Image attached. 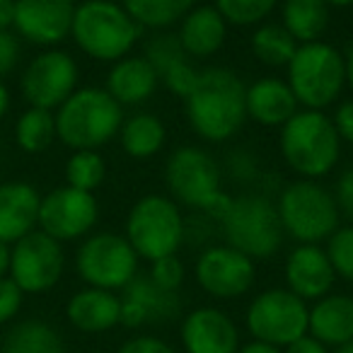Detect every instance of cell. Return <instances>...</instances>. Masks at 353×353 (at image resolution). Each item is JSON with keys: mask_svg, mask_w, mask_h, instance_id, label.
<instances>
[{"mask_svg": "<svg viewBox=\"0 0 353 353\" xmlns=\"http://www.w3.org/2000/svg\"><path fill=\"white\" fill-rule=\"evenodd\" d=\"M245 90L235 70L211 65L199 73L192 92L184 97V112L192 131L206 143H225L240 133L247 121Z\"/></svg>", "mask_w": 353, "mask_h": 353, "instance_id": "cell-1", "label": "cell"}, {"mask_svg": "<svg viewBox=\"0 0 353 353\" xmlns=\"http://www.w3.org/2000/svg\"><path fill=\"white\" fill-rule=\"evenodd\" d=\"M279 150L298 179H324L341 160V138L327 112L298 109L281 126Z\"/></svg>", "mask_w": 353, "mask_h": 353, "instance_id": "cell-2", "label": "cell"}, {"mask_svg": "<svg viewBox=\"0 0 353 353\" xmlns=\"http://www.w3.org/2000/svg\"><path fill=\"white\" fill-rule=\"evenodd\" d=\"M123 107L104 88H78L56 109V138L73 150H97L119 136Z\"/></svg>", "mask_w": 353, "mask_h": 353, "instance_id": "cell-3", "label": "cell"}, {"mask_svg": "<svg viewBox=\"0 0 353 353\" xmlns=\"http://www.w3.org/2000/svg\"><path fill=\"white\" fill-rule=\"evenodd\" d=\"M285 83L298 99L300 109L327 112L339 102L346 88L343 54L322 39L298 44V51L285 65Z\"/></svg>", "mask_w": 353, "mask_h": 353, "instance_id": "cell-4", "label": "cell"}, {"mask_svg": "<svg viewBox=\"0 0 353 353\" xmlns=\"http://www.w3.org/2000/svg\"><path fill=\"white\" fill-rule=\"evenodd\" d=\"M143 34V27L123 10L121 3L99 0L80 3L75 8L70 37L85 56L104 63H117L133 51Z\"/></svg>", "mask_w": 353, "mask_h": 353, "instance_id": "cell-5", "label": "cell"}, {"mask_svg": "<svg viewBox=\"0 0 353 353\" xmlns=\"http://www.w3.org/2000/svg\"><path fill=\"white\" fill-rule=\"evenodd\" d=\"M283 235L298 245H322L341 225L336 199L319 179H295L285 184L276 201Z\"/></svg>", "mask_w": 353, "mask_h": 353, "instance_id": "cell-6", "label": "cell"}, {"mask_svg": "<svg viewBox=\"0 0 353 353\" xmlns=\"http://www.w3.org/2000/svg\"><path fill=\"white\" fill-rule=\"evenodd\" d=\"M187 235V218L182 206L165 194H145L131 206L126 216L123 237L138 259L157 261L179 254Z\"/></svg>", "mask_w": 353, "mask_h": 353, "instance_id": "cell-7", "label": "cell"}, {"mask_svg": "<svg viewBox=\"0 0 353 353\" xmlns=\"http://www.w3.org/2000/svg\"><path fill=\"white\" fill-rule=\"evenodd\" d=\"M218 225L225 237V245L254 261L274 256L285 237L276 203L264 194L232 196L230 208Z\"/></svg>", "mask_w": 353, "mask_h": 353, "instance_id": "cell-8", "label": "cell"}, {"mask_svg": "<svg viewBox=\"0 0 353 353\" xmlns=\"http://www.w3.org/2000/svg\"><path fill=\"white\" fill-rule=\"evenodd\" d=\"M165 184L170 199L201 213L223 194L221 162L201 145H179L165 162Z\"/></svg>", "mask_w": 353, "mask_h": 353, "instance_id": "cell-9", "label": "cell"}, {"mask_svg": "<svg viewBox=\"0 0 353 353\" xmlns=\"http://www.w3.org/2000/svg\"><path fill=\"white\" fill-rule=\"evenodd\" d=\"M138 254L119 232H94L75 254L78 276L90 288L123 290L138 276Z\"/></svg>", "mask_w": 353, "mask_h": 353, "instance_id": "cell-10", "label": "cell"}, {"mask_svg": "<svg viewBox=\"0 0 353 353\" xmlns=\"http://www.w3.org/2000/svg\"><path fill=\"white\" fill-rule=\"evenodd\" d=\"M310 305L288 288L261 290L247 307V329L254 341L285 348L307 334Z\"/></svg>", "mask_w": 353, "mask_h": 353, "instance_id": "cell-11", "label": "cell"}, {"mask_svg": "<svg viewBox=\"0 0 353 353\" xmlns=\"http://www.w3.org/2000/svg\"><path fill=\"white\" fill-rule=\"evenodd\" d=\"M65 254L59 240L32 230L10 247V279L22 293H46L61 281Z\"/></svg>", "mask_w": 353, "mask_h": 353, "instance_id": "cell-12", "label": "cell"}, {"mask_svg": "<svg viewBox=\"0 0 353 353\" xmlns=\"http://www.w3.org/2000/svg\"><path fill=\"white\" fill-rule=\"evenodd\" d=\"M194 279L203 293L221 300H232L250 293L256 281L254 259L230 245H208L194 264Z\"/></svg>", "mask_w": 353, "mask_h": 353, "instance_id": "cell-13", "label": "cell"}, {"mask_svg": "<svg viewBox=\"0 0 353 353\" xmlns=\"http://www.w3.org/2000/svg\"><path fill=\"white\" fill-rule=\"evenodd\" d=\"M99 218V203L94 194L73 187H59L39 203V228L59 242H70L90 235Z\"/></svg>", "mask_w": 353, "mask_h": 353, "instance_id": "cell-14", "label": "cell"}, {"mask_svg": "<svg viewBox=\"0 0 353 353\" xmlns=\"http://www.w3.org/2000/svg\"><path fill=\"white\" fill-rule=\"evenodd\" d=\"M78 90V63L65 51H44L22 75V94L37 109H59Z\"/></svg>", "mask_w": 353, "mask_h": 353, "instance_id": "cell-15", "label": "cell"}, {"mask_svg": "<svg viewBox=\"0 0 353 353\" xmlns=\"http://www.w3.org/2000/svg\"><path fill=\"white\" fill-rule=\"evenodd\" d=\"M75 0H15L17 34L39 46L61 44L70 37Z\"/></svg>", "mask_w": 353, "mask_h": 353, "instance_id": "cell-16", "label": "cell"}, {"mask_svg": "<svg viewBox=\"0 0 353 353\" xmlns=\"http://www.w3.org/2000/svg\"><path fill=\"white\" fill-rule=\"evenodd\" d=\"M283 276L285 288L305 303L329 295L336 283V271L322 245H295L285 256Z\"/></svg>", "mask_w": 353, "mask_h": 353, "instance_id": "cell-17", "label": "cell"}, {"mask_svg": "<svg viewBox=\"0 0 353 353\" xmlns=\"http://www.w3.org/2000/svg\"><path fill=\"white\" fill-rule=\"evenodd\" d=\"M121 324L126 329H141L143 324L170 322L182 310L179 293L162 290L148 276H136L121 290Z\"/></svg>", "mask_w": 353, "mask_h": 353, "instance_id": "cell-18", "label": "cell"}, {"mask_svg": "<svg viewBox=\"0 0 353 353\" xmlns=\"http://www.w3.org/2000/svg\"><path fill=\"white\" fill-rule=\"evenodd\" d=\"M182 346L187 353H237L240 332L223 310L196 307L182 322Z\"/></svg>", "mask_w": 353, "mask_h": 353, "instance_id": "cell-19", "label": "cell"}, {"mask_svg": "<svg viewBox=\"0 0 353 353\" xmlns=\"http://www.w3.org/2000/svg\"><path fill=\"white\" fill-rule=\"evenodd\" d=\"M41 196L27 182L0 184V242L15 245L39 225Z\"/></svg>", "mask_w": 353, "mask_h": 353, "instance_id": "cell-20", "label": "cell"}, {"mask_svg": "<svg viewBox=\"0 0 353 353\" xmlns=\"http://www.w3.org/2000/svg\"><path fill=\"white\" fill-rule=\"evenodd\" d=\"M176 37H179V44L187 51L189 59H211L225 46L228 22L213 6H194L179 20Z\"/></svg>", "mask_w": 353, "mask_h": 353, "instance_id": "cell-21", "label": "cell"}, {"mask_svg": "<svg viewBox=\"0 0 353 353\" xmlns=\"http://www.w3.org/2000/svg\"><path fill=\"white\" fill-rule=\"evenodd\" d=\"M298 109V99L290 92L288 83L281 78H259L245 90L247 119L259 126L281 128Z\"/></svg>", "mask_w": 353, "mask_h": 353, "instance_id": "cell-22", "label": "cell"}, {"mask_svg": "<svg viewBox=\"0 0 353 353\" xmlns=\"http://www.w3.org/2000/svg\"><path fill=\"white\" fill-rule=\"evenodd\" d=\"M157 88H160V78L143 54H128L121 61L112 63L107 73V85H104V90L121 107H138V104L148 102L157 92Z\"/></svg>", "mask_w": 353, "mask_h": 353, "instance_id": "cell-23", "label": "cell"}, {"mask_svg": "<svg viewBox=\"0 0 353 353\" xmlns=\"http://www.w3.org/2000/svg\"><path fill=\"white\" fill-rule=\"evenodd\" d=\"M65 317L85 334H102L121 324V298L112 290L83 288L68 300Z\"/></svg>", "mask_w": 353, "mask_h": 353, "instance_id": "cell-24", "label": "cell"}, {"mask_svg": "<svg viewBox=\"0 0 353 353\" xmlns=\"http://www.w3.org/2000/svg\"><path fill=\"white\" fill-rule=\"evenodd\" d=\"M307 334L324 346H343L353 341V298L343 293H329L310 305Z\"/></svg>", "mask_w": 353, "mask_h": 353, "instance_id": "cell-25", "label": "cell"}, {"mask_svg": "<svg viewBox=\"0 0 353 353\" xmlns=\"http://www.w3.org/2000/svg\"><path fill=\"white\" fill-rule=\"evenodd\" d=\"M119 141L128 157L133 160H150L165 148L167 143V126L160 117L150 112H136L123 119Z\"/></svg>", "mask_w": 353, "mask_h": 353, "instance_id": "cell-26", "label": "cell"}, {"mask_svg": "<svg viewBox=\"0 0 353 353\" xmlns=\"http://www.w3.org/2000/svg\"><path fill=\"white\" fill-rule=\"evenodd\" d=\"M329 10L324 0H283L281 3V25L290 32L298 44L322 39L329 27Z\"/></svg>", "mask_w": 353, "mask_h": 353, "instance_id": "cell-27", "label": "cell"}, {"mask_svg": "<svg viewBox=\"0 0 353 353\" xmlns=\"http://www.w3.org/2000/svg\"><path fill=\"white\" fill-rule=\"evenodd\" d=\"M250 49L259 63L269 65V68H285L298 51V41L290 37V32L281 22H261L252 32Z\"/></svg>", "mask_w": 353, "mask_h": 353, "instance_id": "cell-28", "label": "cell"}, {"mask_svg": "<svg viewBox=\"0 0 353 353\" xmlns=\"http://www.w3.org/2000/svg\"><path fill=\"white\" fill-rule=\"evenodd\" d=\"M3 353H65L63 339L41 319H25L8 332Z\"/></svg>", "mask_w": 353, "mask_h": 353, "instance_id": "cell-29", "label": "cell"}, {"mask_svg": "<svg viewBox=\"0 0 353 353\" xmlns=\"http://www.w3.org/2000/svg\"><path fill=\"white\" fill-rule=\"evenodd\" d=\"M121 6L143 30L162 32L179 25V20L196 6V0H121Z\"/></svg>", "mask_w": 353, "mask_h": 353, "instance_id": "cell-30", "label": "cell"}, {"mask_svg": "<svg viewBox=\"0 0 353 353\" xmlns=\"http://www.w3.org/2000/svg\"><path fill=\"white\" fill-rule=\"evenodd\" d=\"M15 138L25 152H44L56 141V114L30 107L17 121Z\"/></svg>", "mask_w": 353, "mask_h": 353, "instance_id": "cell-31", "label": "cell"}, {"mask_svg": "<svg viewBox=\"0 0 353 353\" xmlns=\"http://www.w3.org/2000/svg\"><path fill=\"white\" fill-rule=\"evenodd\" d=\"M107 176V162L97 150H75L65 165V184L92 194Z\"/></svg>", "mask_w": 353, "mask_h": 353, "instance_id": "cell-32", "label": "cell"}, {"mask_svg": "<svg viewBox=\"0 0 353 353\" xmlns=\"http://www.w3.org/2000/svg\"><path fill=\"white\" fill-rule=\"evenodd\" d=\"M228 27H259L279 8V0H213Z\"/></svg>", "mask_w": 353, "mask_h": 353, "instance_id": "cell-33", "label": "cell"}, {"mask_svg": "<svg viewBox=\"0 0 353 353\" xmlns=\"http://www.w3.org/2000/svg\"><path fill=\"white\" fill-rule=\"evenodd\" d=\"M143 56L148 59V63L155 68L157 78H160L165 70H170L172 65L182 63V61H187V51L182 49V44H179V37H176V32H157V34H152L150 39L145 41V51H143Z\"/></svg>", "mask_w": 353, "mask_h": 353, "instance_id": "cell-34", "label": "cell"}, {"mask_svg": "<svg viewBox=\"0 0 353 353\" xmlns=\"http://www.w3.org/2000/svg\"><path fill=\"white\" fill-rule=\"evenodd\" d=\"M223 174H228L235 184H245V187H250V184H256L261 179V162L256 160L254 150H250V148H232L230 152H228L225 162L221 165Z\"/></svg>", "mask_w": 353, "mask_h": 353, "instance_id": "cell-35", "label": "cell"}, {"mask_svg": "<svg viewBox=\"0 0 353 353\" xmlns=\"http://www.w3.org/2000/svg\"><path fill=\"white\" fill-rule=\"evenodd\" d=\"M327 254L339 279L353 283V223L339 225V230L327 240Z\"/></svg>", "mask_w": 353, "mask_h": 353, "instance_id": "cell-36", "label": "cell"}, {"mask_svg": "<svg viewBox=\"0 0 353 353\" xmlns=\"http://www.w3.org/2000/svg\"><path fill=\"white\" fill-rule=\"evenodd\" d=\"M199 73H201V70L196 68L194 59H187V61H182V63L172 65L170 70H165V73L160 75V83L165 85L167 92L184 99L194 90V85H196Z\"/></svg>", "mask_w": 353, "mask_h": 353, "instance_id": "cell-37", "label": "cell"}, {"mask_svg": "<svg viewBox=\"0 0 353 353\" xmlns=\"http://www.w3.org/2000/svg\"><path fill=\"white\" fill-rule=\"evenodd\" d=\"M148 279L155 285H160L162 290H170V293H179L184 283V264L176 254L162 256L157 261H150V274Z\"/></svg>", "mask_w": 353, "mask_h": 353, "instance_id": "cell-38", "label": "cell"}, {"mask_svg": "<svg viewBox=\"0 0 353 353\" xmlns=\"http://www.w3.org/2000/svg\"><path fill=\"white\" fill-rule=\"evenodd\" d=\"M22 298L25 293L20 290V285L6 276V279H0V324L10 322L22 307Z\"/></svg>", "mask_w": 353, "mask_h": 353, "instance_id": "cell-39", "label": "cell"}, {"mask_svg": "<svg viewBox=\"0 0 353 353\" xmlns=\"http://www.w3.org/2000/svg\"><path fill=\"white\" fill-rule=\"evenodd\" d=\"M334 199H336L339 213L353 223V165L339 174L336 187H334Z\"/></svg>", "mask_w": 353, "mask_h": 353, "instance_id": "cell-40", "label": "cell"}, {"mask_svg": "<svg viewBox=\"0 0 353 353\" xmlns=\"http://www.w3.org/2000/svg\"><path fill=\"white\" fill-rule=\"evenodd\" d=\"M20 61V41L10 30H0V78L12 73Z\"/></svg>", "mask_w": 353, "mask_h": 353, "instance_id": "cell-41", "label": "cell"}, {"mask_svg": "<svg viewBox=\"0 0 353 353\" xmlns=\"http://www.w3.org/2000/svg\"><path fill=\"white\" fill-rule=\"evenodd\" d=\"M334 121V128H336L341 143H348L353 145V97L346 99V102H339L334 114H329Z\"/></svg>", "mask_w": 353, "mask_h": 353, "instance_id": "cell-42", "label": "cell"}, {"mask_svg": "<svg viewBox=\"0 0 353 353\" xmlns=\"http://www.w3.org/2000/svg\"><path fill=\"white\" fill-rule=\"evenodd\" d=\"M117 353H176V351L157 336H133Z\"/></svg>", "mask_w": 353, "mask_h": 353, "instance_id": "cell-43", "label": "cell"}, {"mask_svg": "<svg viewBox=\"0 0 353 353\" xmlns=\"http://www.w3.org/2000/svg\"><path fill=\"white\" fill-rule=\"evenodd\" d=\"M283 353H329V348L324 346L322 341H317L314 336L305 334V336H300L298 341L288 343V346L283 348Z\"/></svg>", "mask_w": 353, "mask_h": 353, "instance_id": "cell-44", "label": "cell"}, {"mask_svg": "<svg viewBox=\"0 0 353 353\" xmlns=\"http://www.w3.org/2000/svg\"><path fill=\"white\" fill-rule=\"evenodd\" d=\"M15 22V0H0V30H10Z\"/></svg>", "mask_w": 353, "mask_h": 353, "instance_id": "cell-45", "label": "cell"}, {"mask_svg": "<svg viewBox=\"0 0 353 353\" xmlns=\"http://www.w3.org/2000/svg\"><path fill=\"white\" fill-rule=\"evenodd\" d=\"M237 353H283L281 348L269 346V343H261V341H250L245 346L237 348Z\"/></svg>", "mask_w": 353, "mask_h": 353, "instance_id": "cell-46", "label": "cell"}, {"mask_svg": "<svg viewBox=\"0 0 353 353\" xmlns=\"http://www.w3.org/2000/svg\"><path fill=\"white\" fill-rule=\"evenodd\" d=\"M10 274V245L0 242V279Z\"/></svg>", "mask_w": 353, "mask_h": 353, "instance_id": "cell-47", "label": "cell"}, {"mask_svg": "<svg viewBox=\"0 0 353 353\" xmlns=\"http://www.w3.org/2000/svg\"><path fill=\"white\" fill-rule=\"evenodd\" d=\"M343 63H346V88L353 92V46L343 54Z\"/></svg>", "mask_w": 353, "mask_h": 353, "instance_id": "cell-48", "label": "cell"}, {"mask_svg": "<svg viewBox=\"0 0 353 353\" xmlns=\"http://www.w3.org/2000/svg\"><path fill=\"white\" fill-rule=\"evenodd\" d=\"M8 107H10V94H8V88L0 83V119L6 117Z\"/></svg>", "mask_w": 353, "mask_h": 353, "instance_id": "cell-49", "label": "cell"}, {"mask_svg": "<svg viewBox=\"0 0 353 353\" xmlns=\"http://www.w3.org/2000/svg\"><path fill=\"white\" fill-rule=\"evenodd\" d=\"M329 8H351L353 0H324Z\"/></svg>", "mask_w": 353, "mask_h": 353, "instance_id": "cell-50", "label": "cell"}, {"mask_svg": "<svg viewBox=\"0 0 353 353\" xmlns=\"http://www.w3.org/2000/svg\"><path fill=\"white\" fill-rule=\"evenodd\" d=\"M334 353H353V341H348V343H343V346H339Z\"/></svg>", "mask_w": 353, "mask_h": 353, "instance_id": "cell-51", "label": "cell"}, {"mask_svg": "<svg viewBox=\"0 0 353 353\" xmlns=\"http://www.w3.org/2000/svg\"><path fill=\"white\" fill-rule=\"evenodd\" d=\"M80 3H99V0H80Z\"/></svg>", "mask_w": 353, "mask_h": 353, "instance_id": "cell-52", "label": "cell"}]
</instances>
